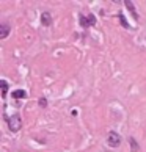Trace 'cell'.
Returning <instances> with one entry per match:
<instances>
[{"mask_svg": "<svg viewBox=\"0 0 146 152\" xmlns=\"http://www.w3.org/2000/svg\"><path fill=\"white\" fill-rule=\"evenodd\" d=\"M7 121H8V127H10L11 132H19V130H21V127H22V119H21L19 115L10 116V118H7Z\"/></svg>", "mask_w": 146, "mask_h": 152, "instance_id": "1", "label": "cell"}, {"mask_svg": "<svg viewBox=\"0 0 146 152\" xmlns=\"http://www.w3.org/2000/svg\"><path fill=\"white\" fill-rule=\"evenodd\" d=\"M107 144L110 148H118V146L121 144V137L116 132H110L107 135Z\"/></svg>", "mask_w": 146, "mask_h": 152, "instance_id": "2", "label": "cell"}, {"mask_svg": "<svg viewBox=\"0 0 146 152\" xmlns=\"http://www.w3.org/2000/svg\"><path fill=\"white\" fill-rule=\"evenodd\" d=\"M96 25V18L93 14H88V16H80V27L83 28H88V27H93Z\"/></svg>", "mask_w": 146, "mask_h": 152, "instance_id": "3", "label": "cell"}, {"mask_svg": "<svg viewBox=\"0 0 146 152\" xmlns=\"http://www.w3.org/2000/svg\"><path fill=\"white\" fill-rule=\"evenodd\" d=\"M41 24H43L44 27H49L50 24H52V16H50V13L44 11V13L41 14Z\"/></svg>", "mask_w": 146, "mask_h": 152, "instance_id": "4", "label": "cell"}, {"mask_svg": "<svg viewBox=\"0 0 146 152\" xmlns=\"http://www.w3.org/2000/svg\"><path fill=\"white\" fill-rule=\"evenodd\" d=\"M10 35V25L8 24H2L0 25V39H5Z\"/></svg>", "mask_w": 146, "mask_h": 152, "instance_id": "5", "label": "cell"}, {"mask_svg": "<svg viewBox=\"0 0 146 152\" xmlns=\"http://www.w3.org/2000/svg\"><path fill=\"white\" fill-rule=\"evenodd\" d=\"M126 7H127V10H129V11H131V13H132L134 19H135V20H138V14H137L135 8H134V3L131 2V0H127V2H126Z\"/></svg>", "mask_w": 146, "mask_h": 152, "instance_id": "6", "label": "cell"}, {"mask_svg": "<svg viewBox=\"0 0 146 152\" xmlns=\"http://www.w3.org/2000/svg\"><path fill=\"white\" fill-rule=\"evenodd\" d=\"M13 97L14 99H24V97H27V93L24 89H16V91H13Z\"/></svg>", "mask_w": 146, "mask_h": 152, "instance_id": "7", "label": "cell"}, {"mask_svg": "<svg viewBox=\"0 0 146 152\" xmlns=\"http://www.w3.org/2000/svg\"><path fill=\"white\" fill-rule=\"evenodd\" d=\"M129 143H131V148H132V152H138V143L135 141V138H129Z\"/></svg>", "mask_w": 146, "mask_h": 152, "instance_id": "8", "label": "cell"}, {"mask_svg": "<svg viewBox=\"0 0 146 152\" xmlns=\"http://www.w3.org/2000/svg\"><path fill=\"white\" fill-rule=\"evenodd\" d=\"M118 18H120V20H121V25H123V27H126V28H131V25H129V22L124 19V16H123V13L118 14Z\"/></svg>", "mask_w": 146, "mask_h": 152, "instance_id": "9", "label": "cell"}, {"mask_svg": "<svg viewBox=\"0 0 146 152\" xmlns=\"http://www.w3.org/2000/svg\"><path fill=\"white\" fill-rule=\"evenodd\" d=\"M0 85H2V96L5 97V96H7V93H8V83L5 82V80H2V82H0Z\"/></svg>", "mask_w": 146, "mask_h": 152, "instance_id": "10", "label": "cell"}, {"mask_svg": "<svg viewBox=\"0 0 146 152\" xmlns=\"http://www.w3.org/2000/svg\"><path fill=\"white\" fill-rule=\"evenodd\" d=\"M39 105H41V107H47V99L41 97V99H39Z\"/></svg>", "mask_w": 146, "mask_h": 152, "instance_id": "11", "label": "cell"}]
</instances>
